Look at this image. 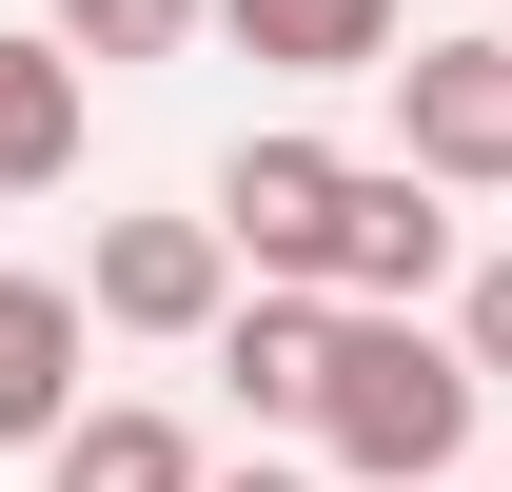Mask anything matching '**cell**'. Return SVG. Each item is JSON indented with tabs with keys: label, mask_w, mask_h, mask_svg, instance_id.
Instances as JSON below:
<instances>
[{
	"label": "cell",
	"mask_w": 512,
	"mask_h": 492,
	"mask_svg": "<svg viewBox=\"0 0 512 492\" xmlns=\"http://www.w3.org/2000/svg\"><path fill=\"white\" fill-rule=\"evenodd\" d=\"M473 414H493V374L453 355L414 296H335V355H316V414H296V433H316L355 492L453 473V453H473Z\"/></svg>",
	"instance_id": "cell-1"
},
{
	"label": "cell",
	"mask_w": 512,
	"mask_h": 492,
	"mask_svg": "<svg viewBox=\"0 0 512 492\" xmlns=\"http://www.w3.org/2000/svg\"><path fill=\"white\" fill-rule=\"evenodd\" d=\"M60 20V60H178L197 40V0H40Z\"/></svg>",
	"instance_id": "cell-11"
},
{
	"label": "cell",
	"mask_w": 512,
	"mask_h": 492,
	"mask_svg": "<svg viewBox=\"0 0 512 492\" xmlns=\"http://www.w3.org/2000/svg\"><path fill=\"white\" fill-rule=\"evenodd\" d=\"M394 492H453V473H394Z\"/></svg>",
	"instance_id": "cell-14"
},
{
	"label": "cell",
	"mask_w": 512,
	"mask_h": 492,
	"mask_svg": "<svg viewBox=\"0 0 512 492\" xmlns=\"http://www.w3.org/2000/svg\"><path fill=\"white\" fill-rule=\"evenodd\" d=\"M40 492H197V433L158 414V394H99V414L40 433Z\"/></svg>",
	"instance_id": "cell-9"
},
{
	"label": "cell",
	"mask_w": 512,
	"mask_h": 492,
	"mask_svg": "<svg viewBox=\"0 0 512 492\" xmlns=\"http://www.w3.org/2000/svg\"><path fill=\"white\" fill-rule=\"evenodd\" d=\"M197 492H296V473H276V453H256V473H197Z\"/></svg>",
	"instance_id": "cell-13"
},
{
	"label": "cell",
	"mask_w": 512,
	"mask_h": 492,
	"mask_svg": "<svg viewBox=\"0 0 512 492\" xmlns=\"http://www.w3.org/2000/svg\"><path fill=\"white\" fill-rule=\"evenodd\" d=\"M217 296H237V237L217 217H99V276H79L99 335H217Z\"/></svg>",
	"instance_id": "cell-3"
},
{
	"label": "cell",
	"mask_w": 512,
	"mask_h": 492,
	"mask_svg": "<svg viewBox=\"0 0 512 492\" xmlns=\"http://www.w3.org/2000/svg\"><path fill=\"white\" fill-rule=\"evenodd\" d=\"M237 60H276V79H375L394 40H414V0H197Z\"/></svg>",
	"instance_id": "cell-8"
},
{
	"label": "cell",
	"mask_w": 512,
	"mask_h": 492,
	"mask_svg": "<svg viewBox=\"0 0 512 492\" xmlns=\"http://www.w3.org/2000/svg\"><path fill=\"white\" fill-rule=\"evenodd\" d=\"M394 158L414 178H453V197H493L512 178V40H394Z\"/></svg>",
	"instance_id": "cell-2"
},
{
	"label": "cell",
	"mask_w": 512,
	"mask_h": 492,
	"mask_svg": "<svg viewBox=\"0 0 512 492\" xmlns=\"http://www.w3.org/2000/svg\"><path fill=\"white\" fill-rule=\"evenodd\" d=\"M79 355H99L79 276H0V453H40V433L79 414Z\"/></svg>",
	"instance_id": "cell-7"
},
{
	"label": "cell",
	"mask_w": 512,
	"mask_h": 492,
	"mask_svg": "<svg viewBox=\"0 0 512 492\" xmlns=\"http://www.w3.org/2000/svg\"><path fill=\"white\" fill-rule=\"evenodd\" d=\"M335 178H355L335 138H237V158H217V237H237V276H316V256H335Z\"/></svg>",
	"instance_id": "cell-5"
},
{
	"label": "cell",
	"mask_w": 512,
	"mask_h": 492,
	"mask_svg": "<svg viewBox=\"0 0 512 492\" xmlns=\"http://www.w3.org/2000/svg\"><path fill=\"white\" fill-rule=\"evenodd\" d=\"M453 355H473V374H512V256H473V296H453Z\"/></svg>",
	"instance_id": "cell-12"
},
{
	"label": "cell",
	"mask_w": 512,
	"mask_h": 492,
	"mask_svg": "<svg viewBox=\"0 0 512 492\" xmlns=\"http://www.w3.org/2000/svg\"><path fill=\"white\" fill-rule=\"evenodd\" d=\"M60 178H79V60L40 20V40H0V197H60Z\"/></svg>",
	"instance_id": "cell-10"
},
{
	"label": "cell",
	"mask_w": 512,
	"mask_h": 492,
	"mask_svg": "<svg viewBox=\"0 0 512 492\" xmlns=\"http://www.w3.org/2000/svg\"><path fill=\"white\" fill-rule=\"evenodd\" d=\"M434 276H453V178L355 158V178H335V256H316V296H434Z\"/></svg>",
	"instance_id": "cell-4"
},
{
	"label": "cell",
	"mask_w": 512,
	"mask_h": 492,
	"mask_svg": "<svg viewBox=\"0 0 512 492\" xmlns=\"http://www.w3.org/2000/svg\"><path fill=\"white\" fill-rule=\"evenodd\" d=\"M316 355H335V296H316V276L217 296V374H237V414H256V433H296V414H316Z\"/></svg>",
	"instance_id": "cell-6"
}]
</instances>
